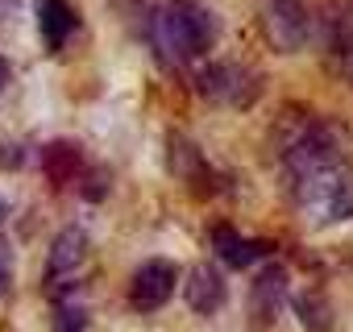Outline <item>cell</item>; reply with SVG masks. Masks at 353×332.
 I'll return each instance as SVG.
<instances>
[{
    "label": "cell",
    "mask_w": 353,
    "mask_h": 332,
    "mask_svg": "<svg viewBox=\"0 0 353 332\" xmlns=\"http://www.w3.org/2000/svg\"><path fill=\"white\" fill-rule=\"evenodd\" d=\"M287 183L295 204L312 216V220H345L353 216V183L341 166L336 141L328 137V129L312 125L303 133H295L287 141Z\"/></svg>",
    "instance_id": "cell-1"
},
{
    "label": "cell",
    "mask_w": 353,
    "mask_h": 332,
    "mask_svg": "<svg viewBox=\"0 0 353 332\" xmlns=\"http://www.w3.org/2000/svg\"><path fill=\"white\" fill-rule=\"evenodd\" d=\"M145 30H150L154 54L170 67L200 59L216 42V17L196 0H158Z\"/></svg>",
    "instance_id": "cell-2"
},
{
    "label": "cell",
    "mask_w": 353,
    "mask_h": 332,
    "mask_svg": "<svg viewBox=\"0 0 353 332\" xmlns=\"http://www.w3.org/2000/svg\"><path fill=\"white\" fill-rule=\"evenodd\" d=\"M196 87L208 104H233V108H245L254 96H258V75H250L241 63H208L200 67L196 75Z\"/></svg>",
    "instance_id": "cell-3"
},
{
    "label": "cell",
    "mask_w": 353,
    "mask_h": 332,
    "mask_svg": "<svg viewBox=\"0 0 353 332\" xmlns=\"http://www.w3.org/2000/svg\"><path fill=\"white\" fill-rule=\"evenodd\" d=\"M174 282H179V266L170 258H150L137 266L133 282H129V303L133 311H158L170 295H174Z\"/></svg>",
    "instance_id": "cell-4"
},
{
    "label": "cell",
    "mask_w": 353,
    "mask_h": 332,
    "mask_svg": "<svg viewBox=\"0 0 353 332\" xmlns=\"http://www.w3.org/2000/svg\"><path fill=\"white\" fill-rule=\"evenodd\" d=\"M266 34L274 50H299L307 42V9L303 0H266Z\"/></svg>",
    "instance_id": "cell-5"
},
{
    "label": "cell",
    "mask_w": 353,
    "mask_h": 332,
    "mask_svg": "<svg viewBox=\"0 0 353 332\" xmlns=\"http://www.w3.org/2000/svg\"><path fill=\"white\" fill-rule=\"evenodd\" d=\"M88 262V233L79 225H67L54 241H50V253H46V282H71Z\"/></svg>",
    "instance_id": "cell-6"
},
{
    "label": "cell",
    "mask_w": 353,
    "mask_h": 332,
    "mask_svg": "<svg viewBox=\"0 0 353 332\" xmlns=\"http://www.w3.org/2000/svg\"><path fill=\"white\" fill-rule=\"evenodd\" d=\"M212 249H216V258H221L229 270H250V266H258L262 258H270V253H274V245H270V241L241 237L233 225H216V233H212Z\"/></svg>",
    "instance_id": "cell-7"
},
{
    "label": "cell",
    "mask_w": 353,
    "mask_h": 332,
    "mask_svg": "<svg viewBox=\"0 0 353 332\" xmlns=\"http://www.w3.org/2000/svg\"><path fill=\"white\" fill-rule=\"evenodd\" d=\"M183 299H188V307H192V311L212 315V311L225 303V278H221V270H216V266H208V262L192 266L188 287H183Z\"/></svg>",
    "instance_id": "cell-8"
},
{
    "label": "cell",
    "mask_w": 353,
    "mask_h": 332,
    "mask_svg": "<svg viewBox=\"0 0 353 332\" xmlns=\"http://www.w3.org/2000/svg\"><path fill=\"white\" fill-rule=\"evenodd\" d=\"M38 34L46 50H63L67 38L75 34V9L71 0H38Z\"/></svg>",
    "instance_id": "cell-9"
},
{
    "label": "cell",
    "mask_w": 353,
    "mask_h": 332,
    "mask_svg": "<svg viewBox=\"0 0 353 332\" xmlns=\"http://www.w3.org/2000/svg\"><path fill=\"white\" fill-rule=\"evenodd\" d=\"M254 315H262V320H274L279 315V307L291 299V287H287V270L283 266H262L258 270V278H254Z\"/></svg>",
    "instance_id": "cell-10"
},
{
    "label": "cell",
    "mask_w": 353,
    "mask_h": 332,
    "mask_svg": "<svg viewBox=\"0 0 353 332\" xmlns=\"http://www.w3.org/2000/svg\"><path fill=\"white\" fill-rule=\"evenodd\" d=\"M46 175H50V183H59V187H67L75 175H83L88 171V162L79 158V149L75 145H67V141H59V145H46Z\"/></svg>",
    "instance_id": "cell-11"
},
{
    "label": "cell",
    "mask_w": 353,
    "mask_h": 332,
    "mask_svg": "<svg viewBox=\"0 0 353 332\" xmlns=\"http://www.w3.org/2000/svg\"><path fill=\"white\" fill-rule=\"evenodd\" d=\"M88 328V307L79 295H63L54 311V332H83Z\"/></svg>",
    "instance_id": "cell-12"
},
{
    "label": "cell",
    "mask_w": 353,
    "mask_h": 332,
    "mask_svg": "<svg viewBox=\"0 0 353 332\" xmlns=\"http://www.w3.org/2000/svg\"><path fill=\"white\" fill-rule=\"evenodd\" d=\"M295 311L303 315V324H307L312 332H324V328H328V307H324L320 295H312V291L299 295V299H295Z\"/></svg>",
    "instance_id": "cell-13"
},
{
    "label": "cell",
    "mask_w": 353,
    "mask_h": 332,
    "mask_svg": "<svg viewBox=\"0 0 353 332\" xmlns=\"http://www.w3.org/2000/svg\"><path fill=\"white\" fill-rule=\"evenodd\" d=\"M9 278H13V249H9L5 237H0V291L9 287Z\"/></svg>",
    "instance_id": "cell-14"
},
{
    "label": "cell",
    "mask_w": 353,
    "mask_h": 332,
    "mask_svg": "<svg viewBox=\"0 0 353 332\" xmlns=\"http://www.w3.org/2000/svg\"><path fill=\"white\" fill-rule=\"evenodd\" d=\"M13 13H17V0H0V21L13 17Z\"/></svg>",
    "instance_id": "cell-15"
},
{
    "label": "cell",
    "mask_w": 353,
    "mask_h": 332,
    "mask_svg": "<svg viewBox=\"0 0 353 332\" xmlns=\"http://www.w3.org/2000/svg\"><path fill=\"white\" fill-rule=\"evenodd\" d=\"M5 87H9V63L0 59V92H5Z\"/></svg>",
    "instance_id": "cell-16"
},
{
    "label": "cell",
    "mask_w": 353,
    "mask_h": 332,
    "mask_svg": "<svg viewBox=\"0 0 353 332\" xmlns=\"http://www.w3.org/2000/svg\"><path fill=\"white\" fill-rule=\"evenodd\" d=\"M0 216H5V204H0Z\"/></svg>",
    "instance_id": "cell-17"
}]
</instances>
